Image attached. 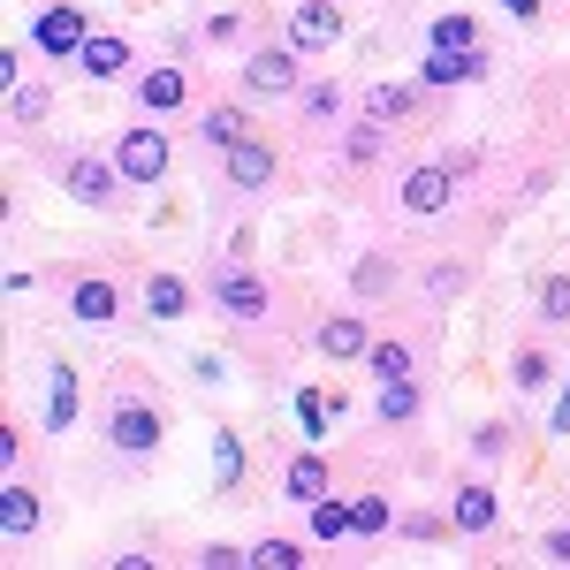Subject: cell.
Instances as JSON below:
<instances>
[{
	"instance_id": "6da1fadb",
	"label": "cell",
	"mask_w": 570,
	"mask_h": 570,
	"mask_svg": "<svg viewBox=\"0 0 570 570\" xmlns=\"http://www.w3.org/2000/svg\"><path fill=\"white\" fill-rule=\"evenodd\" d=\"M115 168H122L130 183H160L168 176V137L160 130H130L122 145H115Z\"/></svg>"
},
{
	"instance_id": "7a4b0ae2",
	"label": "cell",
	"mask_w": 570,
	"mask_h": 570,
	"mask_svg": "<svg viewBox=\"0 0 570 570\" xmlns=\"http://www.w3.org/2000/svg\"><path fill=\"white\" fill-rule=\"evenodd\" d=\"M31 39H39V53H85V39H91V23H85V8H46L39 23H31Z\"/></svg>"
},
{
	"instance_id": "3957f363",
	"label": "cell",
	"mask_w": 570,
	"mask_h": 570,
	"mask_svg": "<svg viewBox=\"0 0 570 570\" xmlns=\"http://www.w3.org/2000/svg\"><path fill=\"white\" fill-rule=\"evenodd\" d=\"M107 434H115L122 456H145V449H160V411H153V403H122Z\"/></svg>"
},
{
	"instance_id": "277c9868",
	"label": "cell",
	"mask_w": 570,
	"mask_h": 570,
	"mask_svg": "<svg viewBox=\"0 0 570 570\" xmlns=\"http://www.w3.org/2000/svg\"><path fill=\"white\" fill-rule=\"evenodd\" d=\"M69 198L77 206H115V183H122V168H107V160H69Z\"/></svg>"
},
{
	"instance_id": "5b68a950",
	"label": "cell",
	"mask_w": 570,
	"mask_h": 570,
	"mask_svg": "<svg viewBox=\"0 0 570 570\" xmlns=\"http://www.w3.org/2000/svg\"><path fill=\"white\" fill-rule=\"evenodd\" d=\"M480 69H487V53H480V46H434L419 77H426V85H472Z\"/></svg>"
},
{
	"instance_id": "8992f818",
	"label": "cell",
	"mask_w": 570,
	"mask_h": 570,
	"mask_svg": "<svg viewBox=\"0 0 570 570\" xmlns=\"http://www.w3.org/2000/svg\"><path fill=\"white\" fill-rule=\"evenodd\" d=\"M244 85L252 91H297V53H289V46L252 53V61H244Z\"/></svg>"
},
{
	"instance_id": "52a82bcc",
	"label": "cell",
	"mask_w": 570,
	"mask_h": 570,
	"mask_svg": "<svg viewBox=\"0 0 570 570\" xmlns=\"http://www.w3.org/2000/svg\"><path fill=\"white\" fill-rule=\"evenodd\" d=\"M449 190H456V168H411V176H403V206H411V214H441Z\"/></svg>"
},
{
	"instance_id": "ba28073f",
	"label": "cell",
	"mask_w": 570,
	"mask_h": 570,
	"mask_svg": "<svg viewBox=\"0 0 570 570\" xmlns=\"http://www.w3.org/2000/svg\"><path fill=\"white\" fill-rule=\"evenodd\" d=\"M289 31H297V46H335L343 39V16H335V0H305L289 16Z\"/></svg>"
},
{
	"instance_id": "9c48e42d",
	"label": "cell",
	"mask_w": 570,
	"mask_h": 570,
	"mask_svg": "<svg viewBox=\"0 0 570 570\" xmlns=\"http://www.w3.org/2000/svg\"><path fill=\"white\" fill-rule=\"evenodd\" d=\"M77 69H85L91 85L122 77V69H130V39H85V53H77Z\"/></svg>"
},
{
	"instance_id": "30bf717a",
	"label": "cell",
	"mask_w": 570,
	"mask_h": 570,
	"mask_svg": "<svg viewBox=\"0 0 570 570\" xmlns=\"http://www.w3.org/2000/svg\"><path fill=\"white\" fill-rule=\"evenodd\" d=\"M220 312H228V320H266V289L259 282H252V274H220Z\"/></svg>"
},
{
	"instance_id": "8fae6325",
	"label": "cell",
	"mask_w": 570,
	"mask_h": 570,
	"mask_svg": "<svg viewBox=\"0 0 570 570\" xmlns=\"http://www.w3.org/2000/svg\"><path fill=\"white\" fill-rule=\"evenodd\" d=\"M69 312H77L85 327H107V320L122 312V297H115V282H77V289H69Z\"/></svg>"
},
{
	"instance_id": "7c38bea8",
	"label": "cell",
	"mask_w": 570,
	"mask_h": 570,
	"mask_svg": "<svg viewBox=\"0 0 570 570\" xmlns=\"http://www.w3.org/2000/svg\"><path fill=\"white\" fill-rule=\"evenodd\" d=\"M228 176L244 183V190H266V183H274V153L252 145V137H244V145H228Z\"/></svg>"
},
{
	"instance_id": "4fadbf2b",
	"label": "cell",
	"mask_w": 570,
	"mask_h": 570,
	"mask_svg": "<svg viewBox=\"0 0 570 570\" xmlns=\"http://www.w3.org/2000/svg\"><path fill=\"white\" fill-rule=\"evenodd\" d=\"M69 419H77V373L53 365V373H46V434H61Z\"/></svg>"
},
{
	"instance_id": "5bb4252c",
	"label": "cell",
	"mask_w": 570,
	"mask_h": 570,
	"mask_svg": "<svg viewBox=\"0 0 570 570\" xmlns=\"http://www.w3.org/2000/svg\"><path fill=\"white\" fill-rule=\"evenodd\" d=\"M282 487H289V502H305V510H312V502L327 494V456H320V449H305V456L289 464V480H282Z\"/></svg>"
},
{
	"instance_id": "9a60e30c",
	"label": "cell",
	"mask_w": 570,
	"mask_h": 570,
	"mask_svg": "<svg viewBox=\"0 0 570 570\" xmlns=\"http://www.w3.org/2000/svg\"><path fill=\"white\" fill-rule=\"evenodd\" d=\"M137 107H153V115H176V107H183V69H153V77L137 85Z\"/></svg>"
},
{
	"instance_id": "2e32d148",
	"label": "cell",
	"mask_w": 570,
	"mask_h": 570,
	"mask_svg": "<svg viewBox=\"0 0 570 570\" xmlns=\"http://www.w3.org/2000/svg\"><path fill=\"white\" fill-rule=\"evenodd\" d=\"M0 532H39V494H23V487H0Z\"/></svg>"
},
{
	"instance_id": "e0dca14e",
	"label": "cell",
	"mask_w": 570,
	"mask_h": 570,
	"mask_svg": "<svg viewBox=\"0 0 570 570\" xmlns=\"http://www.w3.org/2000/svg\"><path fill=\"white\" fill-rule=\"evenodd\" d=\"M145 305H153V320H183L190 312V289H183L176 274H153L145 282Z\"/></svg>"
},
{
	"instance_id": "ac0fdd59",
	"label": "cell",
	"mask_w": 570,
	"mask_h": 570,
	"mask_svg": "<svg viewBox=\"0 0 570 570\" xmlns=\"http://www.w3.org/2000/svg\"><path fill=\"white\" fill-rule=\"evenodd\" d=\"M312 532H320V540H351L357 532L351 502H327V494H320V502H312Z\"/></svg>"
},
{
	"instance_id": "d6986e66",
	"label": "cell",
	"mask_w": 570,
	"mask_h": 570,
	"mask_svg": "<svg viewBox=\"0 0 570 570\" xmlns=\"http://www.w3.org/2000/svg\"><path fill=\"white\" fill-rule=\"evenodd\" d=\"M449 525L487 532V525H494V494H487V487H464V494H456V518H449Z\"/></svg>"
},
{
	"instance_id": "ffe728a7",
	"label": "cell",
	"mask_w": 570,
	"mask_h": 570,
	"mask_svg": "<svg viewBox=\"0 0 570 570\" xmlns=\"http://www.w3.org/2000/svg\"><path fill=\"white\" fill-rule=\"evenodd\" d=\"M320 351L327 357H365V327H357V320H327V327H320Z\"/></svg>"
},
{
	"instance_id": "44dd1931",
	"label": "cell",
	"mask_w": 570,
	"mask_h": 570,
	"mask_svg": "<svg viewBox=\"0 0 570 570\" xmlns=\"http://www.w3.org/2000/svg\"><path fill=\"white\" fill-rule=\"evenodd\" d=\"M373 411H381V419H389V426H403V419H411V411H419V389H411V381H389V389H381V403H373Z\"/></svg>"
},
{
	"instance_id": "7402d4cb",
	"label": "cell",
	"mask_w": 570,
	"mask_h": 570,
	"mask_svg": "<svg viewBox=\"0 0 570 570\" xmlns=\"http://www.w3.org/2000/svg\"><path fill=\"white\" fill-rule=\"evenodd\" d=\"M327 419H335V395H320V389L297 395V426H305V434H327Z\"/></svg>"
},
{
	"instance_id": "603a6c76",
	"label": "cell",
	"mask_w": 570,
	"mask_h": 570,
	"mask_svg": "<svg viewBox=\"0 0 570 570\" xmlns=\"http://www.w3.org/2000/svg\"><path fill=\"white\" fill-rule=\"evenodd\" d=\"M403 107H411V91H403V85H373V91H365V115H373V122H395Z\"/></svg>"
},
{
	"instance_id": "cb8c5ba5",
	"label": "cell",
	"mask_w": 570,
	"mask_h": 570,
	"mask_svg": "<svg viewBox=\"0 0 570 570\" xmlns=\"http://www.w3.org/2000/svg\"><path fill=\"white\" fill-rule=\"evenodd\" d=\"M252 563H259V570H297V563H305V548H297V540H259Z\"/></svg>"
},
{
	"instance_id": "d4e9b609",
	"label": "cell",
	"mask_w": 570,
	"mask_h": 570,
	"mask_svg": "<svg viewBox=\"0 0 570 570\" xmlns=\"http://www.w3.org/2000/svg\"><path fill=\"white\" fill-rule=\"evenodd\" d=\"M206 137H214V145H244V137H252V122H244L236 107H214V115H206Z\"/></svg>"
},
{
	"instance_id": "484cf974",
	"label": "cell",
	"mask_w": 570,
	"mask_h": 570,
	"mask_svg": "<svg viewBox=\"0 0 570 570\" xmlns=\"http://www.w3.org/2000/svg\"><path fill=\"white\" fill-rule=\"evenodd\" d=\"M351 518H357V540H373V532H389V502H381V494H357Z\"/></svg>"
},
{
	"instance_id": "4316f807",
	"label": "cell",
	"mask_w": 570,
	"mask_h": 570,
	"mask_svg": "<svg viewBox=\"0 0 570 570\" xmlns=\"http://www.w3.org/2000/svg\"><path fill=\"white\" fill-rule=\"evenodd\" d=\"M426 39H434V46H480V23H472V16H441Z\"/></svg>"
},
{
	"instance_id": "83f0119b",
	"label": "cell",
	"mask_w": 570,
	"mask_h": 570,
	"mask_svg": "<svg viewBox=\"0 0 570 570\" xmlns=\"http://www.w3.org/2000/svg\"><path fill=\"white\" fill-rule=\"evenodd\" d=\"M214 472H220V487L244 480V449H236V434H214Z\"/></svg>"
},
{
	"instance_id": "f1b7e54d",
	"label": "cell",
	"mask_w": 570,
	"mask_h": 570,
	"mask_svg": "<svg viewBox=\"0 0 570 570\" xmlns=\"http://www.w3.org/2000/svg\"><path fill=\"white\" fill-rule=\"evenodd\" d=\"M373 373H381V381H411V351H403V343H381V351H373Z\"/></svg>"
},
{
	"instance_id": "f546056e",
	"label": "cell",
	"mask_w": 570,
	"mask_h": 570,
	"mask_svg": "<svg viewBox=\"0 0 570 570\" xmlns=\"http://www.w3.org/2000/svg\"><path fill=\"white\" fill-rule=\"evenodd\" d=\"M540 312H548V320H570V274H556V282L540 289Z\"/></svg>"
},
{
	"instance_id": "4dcf8cb0",
	"label": "cell",
	"mask_w": 570,
	"mask_h": 570,
	"mask_svg": "<svg viewBox=\"0 0 570 570\" xmlns=\"http://www.w3.org/2000/svg\"><path fill=\"white\" fill-rule=\"evenodd\" d=\"M548 373H556V357H548V351H525V357H518V381H525V389H540Z\"/></svg>"
},
{
	"instance_id": "1f68e13d",
	"label": "cell",
	"mask_w": 570,
	"mask_h": 570,
	"mask_svg": "<svg viewBox=\"0 0 570 570\" xmlns=\"http://www.w3.org/2000/svg\"><path fill=\"white\" fill-rule=\"evenodd\" d=\"M357 289H365V297H381V289H389V259H365V266H357Z\"/></svg>"
},
{
	"instance_id": "d6a6232c",
	"label": "cell",
	"mask_w": 570,
	"mask_h": 570,
	"mask_svg": "<svg viewBox=\"0 0 570 570\" xmlns=\"http://www.w3.org/2000/svg\"><path fill=\"white\" fill-rule=\"evenodd\" d=\"M46 99H53V91H46V85H31V91H16V122H31V115H39Z\"/></svg>"
},
{
	"instance_id": "836d02e7",
	"label": "cell",
	"mask_w": 570,
	"mask_h": 570,
	"mask_svg": "<svg viewBox=\"0 0 570 570\" xmlns=\"http://www.w3.org/2000/svg\"><path fill=\"white\" fill-rule=\"evenodd\" d=\"M335 99H343L335 85H312V91H305V107H312V115H335Z\"/></svg>"
},
{
	"instance_id": "e575fe53",
	"label": "cell",
	"mask_w": 570,
	"mask_h": 570,
	"mask_svg": "<svg viewBox=\"0 0 570 570\" xmlns=\"http://www.w3.org/2000/svg\"><path fill=\"white\" fill-rule=\"evenodd\" d=\"M373 145H381V130L365 122V130H351V160H373Z\"/></svg>"
},
{
	"instance_id": "d590c367",
	"label": "cell",
	"mask_w": 570,
	"mask_h": 570,
	"mask_svg": "<svg viewBox=\"0 0 570 570\" xmlns=\"http://www.w3.org/2000/svg\"><path fill=\"white\" fill-rule=\"evenodd\" d=\"M548 556H563V563H570V525H556V532H548Z\"/></svg>"
},
{
	"instance_id": "8d00e7d4",
	"label": "cell",
	"mask_w": 570,
	"mask_h": 570,
	"mask_svg": "<svg viewBox=\"0 0 570 570\" xmlns=\"http://www.w3.org/2000/svg\"><path fill=\"white\" fill-rule=\"evenodd\" d=\"M556 434H570V381H563V403H556Z\"/></svg>"
},
{
	"instance_id": "74e56055",
	"label": "cell",
	"mask_w": 570,
	"mask_h": 570,
	"mask_svg": "<svg viewBox=\"0 0 570 570\" xmlns=\"http://www.w3.org/2000/svg\"><path fill=\"white\" fill-rule=\"evenodd\" d=\"M502 8H510V16H540V0H502Z\"/></svg>"
}]
</instances>
